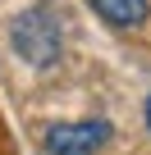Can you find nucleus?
Returning a JSON list of instances; mask_svg holds the SVG:
<instances>
[{"label":"nucleus","instance_id":"1","mask_svg":"<svg viewBox=\"0 0 151 155\" xmlns=\"http://www.w3.org/2000/svg\"><path fill=\"white\" fill-rule=\"evenodd\" d=\"M9 41H14V50H19V59L23 64H32V68H50L55 59H60V50H64V28H60V14L46 5H28L23 14H14V23H9Z\"/></svg>","mask_w":151,"mask_h":155},{"label":"nucleus","instance_id":"2","mask_svg":"<svg viewBox=\"0 0 151 155\" xmlns=\"http://www.w3.org/2000/svg\"><path fill=\"white\" fill-rule=\"evenodd\" d=\"M110 123L105 119H78V123H50L46 137H41V150L46 155H96L105 141H110Z\"/></svg>","mask_w":151,"mask_h":155},{"label":"nucleus","instance_id":"3","mask_svg":"<svg viewBox=\"0 0 151 155\" xmlns=\"http://www.w3.org/2000/svg\"><path fill=\"white\" fill-rule=\"evenodd\" d=\"M87 5H92V14L101 23H110L119 32H133V28H142L151 18V5H146V0H87Z\"/></svg>","mask_w":151,"mask_h":155},{"label":"nucleus","instance_id":"4","mask_svg":"<svg viewBox=\"0 0 151 155\" xmlns=\"http://www.w3.org/2000/svg\"><path fill=\"white\" fill-rule=\"evenodd\" d=\"M146 132H151V96H146Z\"/></svg>","mask_w":151,"mask_h":155}]
</instances>
